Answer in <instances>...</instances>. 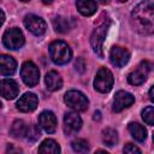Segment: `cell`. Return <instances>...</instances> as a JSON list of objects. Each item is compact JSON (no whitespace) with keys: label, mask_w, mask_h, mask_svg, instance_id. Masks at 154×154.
<instances>
[{"label":"cell","mask_w":154,"mask_h":154,"mask_svg":"<svg viewBox=\"0 0 154 154\" xmlns=\"http://www.w3.org/2000/svg\"><path fill=\"white\" fill-rule=\"evenodd\" d=\"M53 26L55 29V31L58 32H66L70 30L71 25H70V19L65 18V17H55L53 19Z\"/></svg>","instance_id":"obj_23"},{"label":"cell","mask_w":154,"mask_h":154,"mask_svg":"<svg viewBox=\"0 0 154 154\" xmlns=\"http://www.w3.org/2000/svg\"><path fill=\"white\" fill-rule=\"evenodd\" d=\"M149 100H150V101H154V96H153V87L149 89Z\"/></svg>","instance_id":"obj_31"},{"label":"cell","mask_w":154,"mask_h":154,"mask_svg":"<svg viewBox=\"0 0 154 154\" xmlns=\"http://www.w3.org/2000/svg\"><path fill=\"white\" fill-rule=\"evenodd\" d=\"M40 136H41V134H40V129L37 128V125H35V124H30V125L26 128L25 137L28 138V141H30V142H35Z\"/></svg>","instance_id":"obj_24"},{"label":"cell","mask_w":154,"mask_h":154,"mask_svg":"<svg viewBox=\"0 0 154 154\" xmlns=\"http://www.w3.org/2000/svg\"><path fill=\"white\" fill-rule=\"evenodd\" d=\"M124 152L125 153H141V149L132 143H126L124 147Z\"/></svg>","instance_id":"obj_27"},{"label":"cell","mask_w":154,"mask_h":154,"mask_svg":"<svg viewBox=\"0 0 154 154\" xmlns=\"http://www.w3.org/2000/svg\"><path fill=\"white\" fill-rule=\"evenodd\" d=\"M24 25L30 32H32L34 35H37V36L45 34L46 29H47L46 22L36 14H26L24 18Z\"/></svg>","instance_id":"obj_9"},{"label":"cell","mask_w":154,"mask_h":154,"mask_svg":"<svg viewBox=\"0 0 154 154\" xmlns=\"http://www.w3.org/2000/svg\"><path fill=\"white\" fill-rule=\"evenodd\" d=\"M20 1H29V0H20Z\"/></svg>","instance_id":"obj_36"},{"label":"cell","mask_w":154,"mask_h":154,"mask_svg":"<svg viewBox=\"0 0 154 154\" xmlns=\"http://www.w3.org/2000/svg\"><path fill=\"white\" fill-rule=\"evenodd\" d=\"M77 10L83 16H91L96 12L97 5L94 0H77L76 1Z\"/></svg>","instance_id":"obj_18"},{"label":"cell","mask_w":154,"mask_h":154,"mask_svg":"<svg viewBox=\"0 0 154 154\" xmlns=\"http://www.w3.org/2000/svg\"><path fill=\"white\" fill-rule=\"evenodd\" d=\"M119 2H125V1H128V0H118Z\"/></svg>","instance_id":"obj_34"},{"label":"cell","mask_w":154,"mask_h":154,"mask_svg":"<svg viewBox=\"0 0 154 154\" xmlns=\"http://www.w3.org/2000/svg\"><path fill=\"white\" fill-rule=\"evenodd\" d=\"M19 93V88L16 81L11 78H6L0 81V95L7 100L14 99Z\"/></svg>","instance_id":"obj_13"},{"label":"cell","mask_w":154,"mask_h":154,"mask_svg":"<svg viewBox=\"0 0 154 154\" xmlns=\"http://www.w3.org/2000/svg\"><path fill=\"white\" fill-rule=\"evenodd\" d=\"M113 82L114 79L112 72L106 67H101L95 76L94 87L100 93H108L113 87Z\"/></svg>","instance_id":"obj_5"},{"label":"cell","mask_w":154,"mask_h":154,"mask_svg":"<svg viewBox=\"0 0 154 154\" xmlns=\"http://www.w3.org/2000/svg\"><path fill=\"white\" fill-rule=\"evenodd\" d=\"M102 141L106 146L108 147H113L117 141H118V134L114 129H111V128H107L102 131Z\"/></svg>","instance_id":"obj_22"},{"label":"cell","mask_w":154,"mask_h":154,"mask_svg":"<svg viewBox=\"0 0 154 154\" xmlns=\"http://www.w3.org/2000/svg\"><path fill=\"white\" fill-rule=\"evenodd\" d=\"M38 152L40 153H59L60 152V147L54 140L47 138L38 147Z\"/></svg>","instance_id":"obj_21"},{"label":"cell","mask_w":154,"mask_h":154,"mask_svg":"<svg viewBox=\"0 0 154 154\" xmlns=\"http://www.w3.org/2000/svg\"><path fill=\"white\" fill-rule=\"evenodd\" d=\"M82 126V119L77 113L69 112L64 117V131L67 135L77 132Z\"/></svg>","instance_id":"obj_12"},{"label":"cell","mask_w":154,"mask_h":154,"mask_svg":"<svg viewBox=\"0 0 154 154\" xmlns=\"http://www.w3.org/2000/svg\"><path fill=\"white\" fill-rule=\"evenodd\" d=\"M20 76H22L23 82L29 87L36 85L40 81V71L37 66L30 60L23 63L22 69H20Z\"/></svg>","instance_id":"obj_6"},{"label":"cell","mask_w":154,"mask_h":154,"mask_svg":"<svg viewBox=\"0 0 154 154\" xmlns=\"http://www.w3.org/2000/svg\"><path fill=\"white\" fill-rule=\"evenodd\" d=\"M38 125L48 134H52L57 129V118L53 112L43 111L38 116Z\"/></svg>","instance_id":"obj_15"},{"label":"cell","mask_w":154,"mask_h":154,"mask_svg":"<svg viewBox=\"0 0 154 154\" xmlns=\"http://www.w3.org/2000/svg\"><path fill=\"white\" fill-rule=\"evenodd\" d=\"M150 70H152V64L149 61H147V60L142 61L132 72L129 73V76H128L129 83L132 84V85L142 84L147 79L148 73L150 72Z\"/></svg>","instance_id":"obj_8"},{"label":"cell","mask_w":154,"mask_h":154,"mask_svg":"<svg viewBox=\"0 0 154 154\" xmlns=\"http://www.w3.org/2000/svg\"><path fill=\"white\" fill-rule=\"evenodd\" d=\"M100 119H101V113H100V111H96L94 113V120H100Z\"/></svg>","instance_id":"obj_30"},{"label":"cell","mask_w":154,"mask_h":154,"mask_svg":"<svg viewBox=\"0 0 154 154\" xmlns=\"http://www.w3.org/2000/svg\"><path fill=\"white\" fill-rule=\"evenodd\" d=\"M142 118L148 125L154 124V108H153V106H147L142 111Z\"/></svg>","instance_id":"obj_26"},{"label":"cell","mask_w":154,"mask_h":154,"mask_svg":"<svg viewBox=\"0 0 154 154\" xmlns=\"http://www.w3.org/2000/svg\"><path fill=\"white\" fill-rule=\"evenodd\" d=\"M135 102V97L132 94L125 91V90H119L113 99V111L114 112H120L124 108L130 107Z\"/></svg>","instance_id":"obj_10"},{"label":"cell","mask_w":154,"mask_h":154,"mask_svg":"<svg viewBox=\"0 0 154 154\" xmlns=\"http://www.w3.org/2000/svg\"><path fill=\"white\" fill-rule=\"evenodd\" d=\"M109 24H111V20H109L108 17H106V18L95 28V30L93 31L91 37H90L91 47H93L94 52H95L100 58L103 57V41H105V38H106V34H107V31H108Z\"/></svg>","instance_id":"obj_2"},{"label":"cell","mask_w":154,"mask_h":154,"mask_svg":"<svg viewBox=\"0 0 154 154\" xmlns=\"http://www.w3.org/2000/svg\"><path fill=\"white\" fill-rule=\"evenodd\" d=\"M4 22H5V13L0 10V26L4 24Z\"/></svg>","instance_id":"obj_29"},{"label":"cell","mask_w":154,"mask_h":154,"mask_svg":"<svg viewBox=\"0 0 154 154\" xmlns=\"http://www.w3.org/2000/svg\"><path fill=\"white\" fill-rule=\"evenodd\" d=\"M72 149L77 153H87L89 150V144L85 140H82V138H78V140H75L72 143Z\"/></svg>","instance_id":"obj_25"},{"label":"cell","mask_w":154,"mask_h":154,"mask_svg":"<svg viewBox=\"0 0 154 154\" xmlns=\"http://www.w3.org/2000/svg\"><path fill=\"white\" fill-rule=\"evenodd\" d=\"M46 85L47 88L51 90V91H55V90H59L61 87H63V79L60 77V75L55 71H49L47 75H46Z\"/></svg>","instance_id":"obj_17"},{"label":"cell","mask_w":154,"mask_h":154,"mask_svg":"<svg viewBox=\"0 0 154 154\" xmlns=\"http://www.w3.org/2000/svg\"><path fill=\"white\" fill-rule=\"evenodd\" d=\"M128 129H129L131 136H132L136 141L142 142V141L146 140V137H147V130H146L144 126H142L141 124H138V123H130V124L128 125Z\"/></svg>","instance_id":"obj_19"},{"label":"cell","mask_w":154,"mask_h":154,"mask_svg":"<svg viewBox=\"0 0 154 154\" xmlns=\"http://www.w3.org/2000/svg\"><path fill=\"white\" fill-rule=\"evenodd\" d=\"M75 66H76V70L82 73L84 71V69H85V63H84V60L82 58H77V60L75 63Z\"/></svg>","instance_id":"obj_28"},{"label":"cell","mask_w":154,"mask_h":154,"mask_svg":"<svg viewBox=\"0 0 154 154\" xmlns=\"http://www.w3.org/2000/svg\"><path fill=\"white\" fill-rule=\"evenodd\" d=\"M49 57L57 65H64L71 60L72 52L66 42L54 41L49 45Z\"/></svg>","instance_id":"obj_3"},{"label":"cell","mask_w":154,"mask_h":154,"mask_svg":"<svg viewBox=\"0 0 154 154\" xmlns=\"http://www.w3.org/2000/svg\"><path fill=\"white\" fill-rule=\"evenodd\" d=\"M130 59V53L128 49L120 47V46H114L112 47L109 52V60L112 65L116 67H123Z\"/></svg>","instance_id":"obj_11"},{"label":"cell","mask_w":154,"mask_h":154,"mask_svg":"<svg viewBox=\"0 0 154 154\" xmlns=\"http://www.w3.org/2000/svg\"><path fill=\"white\" fill-rule=\"evenodd\" d=\"M131 24L142 35H150L154 30V7L150 0L140 2L131 12Z\"/></svg>","instance_id":"obj_1"},{"label":"cell","mask_w":154,"mask_h":154,"mask_svg":"<svg viewBox=\"0 0 154 154\" xmlns=\"http://www.w3.org/2000/svg\"><path fill=\"white\" fill-rule=\"evenodd\" d=\"M26 128H28V125L23 120H20V119L19 120H14L12 126H11L10 132L14 138H22L26 134Z\"/></svg>","instance_id":"obj_20"},{"label":"cell","mask_w":154,"mask_h":154,"mask_svg":"<svg viewBox=\"0 0 154 154\" xmlns=\"http://www.w3.org/2000/svg\"><path fill=\"white\" fill-rule=\"evenodd\" d=\"M1 106H2V103H1V101H0V108H1Z\"/></svg>","instance_id":"obj_35"},{"label":"cell","mask_w":154,"mask_h":154,"mask_svg":"<svg viewBox=\"0 0 154 154\" xmlns=\"http://www.w3.org/2000/svg\"><path fill=\"white\" fill-rule=\"evenodd\" d=\"M64 100L69 107H71L72 109H75L77 112L85 111L88 108V103H89L87 96L78 90H69L65 94Z\"/></svg>","instance_id":"obj_4"},{"label":"cell","mask_w":154,"mask_h":154,"mask_svg":"<svg viewBox=\"0 0 154 154\" xmlns=\"http://www.w3.org/2000/svg\"><path fill=\"white\" fill-rule=\"evenodd\" d=\"M2 42L8 49H18L24 45V35L18 28H11L5 31Z\"/></svg>","instance_id":"obj_7"},{"label":"cell","mask_w":154,"mask_h":154,"mask_svg":"<svg viewBox=\"0 0 154 154\" xmlns=\"http://www.w3.org/2000/svg\"><path fill=\"white\" fill-rule=\"evenodd\" d=\"M42 2H43V4H46V5H49V4H52V2H53V0H42Z\"/></svg>","instance_id":"obj_32"},{"label":"cell","mask_w":154,"mask_h":154,"mask_svg":"<svg viewBox=\"0 0 154 154\" xmlns=\"http://www.w3.org/2000/svg\"><path fill=\"white\" fill-rule=\"evenodd\" d=\"M38 100L37 96L32 93H25L17 101V108L20 112H31L37 107Z\"/></svg>","instance_id":"obj_14"},{"label":"cell","mask_w":154,"mask_h":154,"mask_svg":"<svg viewBox=\"0 0 154 154\" xmlns=\"http://www.w3.org/2000/svg\"><path fill=\"white\" fill-rule=\"evenodd\" d=\"M16 70H17L16 60L7 54H0V75L12 76L16 72Z\"/></svg>","instance_id":"obj_16"},{"label":"cell","mask_w":154,"mask_h":154,"mask_svg":"<svg viewBox=\"0 0 154 154\" xmlns=\"http://www.w3.org/2000/svg\"><path fill=\"white\" fill-rule=\"evenodd\" d=\"M100 2H101V4H108L109 0H100Z\"/></svg>","instance_id":"obj_33"}]
</instances>
